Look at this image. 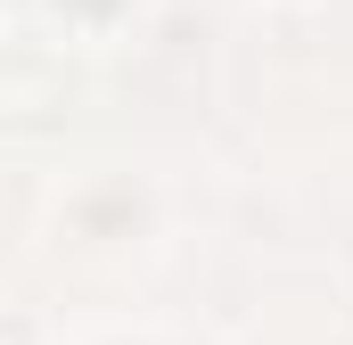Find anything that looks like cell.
I'll return each instance as SVG.
<instances>
[{
  "label": "cell",
  "instance_id": "6da1fadb",
  "mask_svg": "<svg viewBox=\"0 0 353 345\" xmlns=\"http://www.w3.org/2000/svg\"><path fill=\"white\" fill-rule=\"evenodd\" d=\"M58 8H66V17H83V25H107L123 0H58Z\"/></svg>",
  "mask_w": 353,
  "mask_h": 345
}]
</instances>
